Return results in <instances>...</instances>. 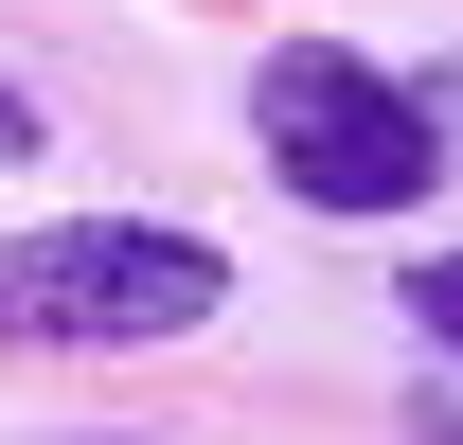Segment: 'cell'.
<instances>
[{
	"label": "cell",
	"instance_id": "cell-1",
	"mask_svg": "<svg viewBox=\"0 0 463 445\" xmlns=\"http://www.w3.org/2000/svg\"><path fill=\"white\" fill-rule=\"evenodd\" d=\"M250 161L286 178L303 214L392 232V214H428V196H446L463 125L428 108L392 54H356V36H268V54H250Z\"/></svg>",
	"mask_w": 463,
	"mask_h": 445
},
{
	"label": "cell",
	"instance_id": "cell-2",
	"mask_svg": "<svg viewBox=\"0 0 463 445\" xmlns=\"http://www.w3.org/2000/svg\"><path fill=\"white\" fill-rule=\"evenodd\" d=\"M232 321V250L196 214H36L0 232V338L18 356H161Z\"/></svg>",
	"mask_w": 463,
	"mask_h": 445
},
{
	"label": "cell",
	"instance_id": "cell-3",
	"mask_svg": "<svg viewBox=\"0 0 463 445\" xmlns=\"http://www.w3.org/2000/svg\"><path fill=\"white\" fill-rule=\"evenodd\" d=\"M392 303H410V338H446V356H463V250H428V268H410Z\"/></svg>",
	"mask_w": 463,
	"mask_h": 445
},
{
	"label": "cell",
	"instance_id": "cell-4",
	"mask_svg": "<svg viewBox=\"0 0 463 445\" xmlns=\"http://www.w3.org/2000/svg\"><path fill=\"white\" fill-rule=\"evenodd\" d=\"M18 161H54V108H36V90L0 71V178H18Z\"/></svg>",
	"mask_w": 463,
	"mask_h": 445
}]
</instances>
